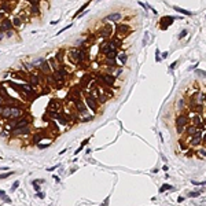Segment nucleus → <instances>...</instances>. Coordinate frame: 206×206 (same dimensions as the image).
<instances>
[{
  "instance_id": "obj_1",
  "label": "nucleus",
  "mask_w": 206,
  "mask_h": 206,
  "mask_svg": "<svg viewBox=\"0 0 206 206\" xmlns=\"http://www.w3.org/2000/svg\"><path fill=\"white\" fill-rule=\"evenodd\" d=\"M95 78L102 80L107 87H110V88H114V89L118 88L117 85H114V84H116V78H117V77L113 76V74H110V73H96L95 74Z\"/></svg>"
},
{
  "instance_id": "obj_2",
  "label": "nucleus",
  "mask_w": 206,
  "mask_h": 206,
  "mask_svg": "<svg viewBox=\"0 0 206 206\" xmlns=\"http://www.w3.org/2000/svg\"><path fill=\"white\" fill-rule=\"evenodd\" d=\"M188 124V116L185 113H181L180 116L176 117V131L177 133H183L185 126H187Z\"/></svg>"
},
{
  "instance_id": "obj_3",
  "label": "nucleus",
  "mask_w": 206,
  "mask_h": 206,
  "mask_svg": "<svg viewBox=\"0 0 206 206\" xmlns=\"http://www.w3.org/2000/svg\"><path fill=\"white\" fill-rule=\"evenodd\" d=\"M131 32H132V28H131L128 23H117L116 25V33H117L118 37H121V39L126 37Z\"/></svg>"
},
{
  "instance_id": "obj_4",
  "label": "nucleus",
  "mask_w": 206,
  "mask_h": 206,
  "mask_svg": "<svg viewBox=\"0 0 206 206\" xmlns=\"http://www.w3.org/2000/svg\"><path fill=\"white\" fill-rule=\"evenodd\" d=\"M93 80H95V76H93L92 73H85V74H83V77H81V78H80V83H78L80 88L83 89V91L88 89L89 84L92 83Z\"/></svg>"
},
{
  "instance_id": "obj_5",
  "label": "nucleus",
  "mask_w": 206,
  "mask_h": 206,
  "mask_svg": "<svg viewBox=\"0 0 206 206\" xmlns=\"http://www.w3.org/2000/svg\"><path fill=\"white\" fill-rule=\"evenodd\" d=\"M84 102H85V104L93 113H98V110H99V102H98L96 98H93L92 95H85L84 96Z\"/></svg>"
},
{
  "instance_id": "obj_6",
  "label": "nucleus",
  "mask_w": 206,
  "mask_h": 206,
  "mask_svg": "<svg viewBox=\"0 0 206 206\" xmlns=\"http://www.w3.org/2000/svg\"><path fill=\"white\" fill-rule=\"evenodd\" d=\"M191 147H198L202 144V129H198L197 132L191 136V140L188 141Z\"/></svg>"
},
{
  "instance_id": "obj_7",
  "label": "nucleus",
  "mask_w": 206,
  "mask_h": 206,
  "mask_svg": "<svg viewBox=\"0 0 206 206\" xmlns=\"http://www.w3.org/2000/svg\"><path fill=\"white\" fill-rule=\"evenodd\" d=\"M98 36H100V37H103V39H110L111 35H113V28H111V25H104L103 28H100L99 30H98V33H96Z\"/></svg>"
},
{
  "instance_id": "obj_8",
  "label": "nucleus",
  "mask_w": 206,
  "mask_h": 206,
  "mask_svg": "<svg viewBox=\"0 0 206 206\" xmlns=\"http://www.w3.org/2000/svg\"><path fill=\"white\" fill-rule=\"evenodd\" d=\"M74 106H76V110L78 111L80 114H83V116H85L87 114V107H85V102H84L83 99H77L74 100Z\"/></svg>"
},
{
  "instance_id": "obj_9",
  "label": "nucleus",
  "mask_w": 206,
  "mask_h": 206,
  "mask_svg": "<svg viewBox=\"0 0 206 206\" xmlns=\"http://www.w3.org/2000/svg\"><path fill=\"white\" fill-rule=\"evenodd\" d=\"M60 107H62V102L59 99H51L48 102V107L47 110H54V111H59Z\"/></svg>"
},
{
  "instance_id": "obj_10",
  "label": "nucleus",
  "mask_w": 206,
  "mask_h": 206,
  "mask_svg": "<svg viewBox=\"0 0 206 206\" xmlns=\"http://www.w3.org/2000/svg\"><path fill=\"white\" fill-rule=\"evenodd\" d=\"M40 78H41L43 81V76H40L39 73H30L29 74V81H30V84H32L33 87H37L40 84Z\"/></svg>"
},
{
  "instance_id": "obj_11",
  "label": "nucleus",
  "mask_w": 206,
  "mask_h": 206,
  "mask_svg": "<svg viewBox=\"0 0 206 206\" xmlns=\"http://www.w3.org/2000/svg\"><path fill=\"white\" fill-rule=\"evenodd\" d=\"M122 19V15L120 12H113V14H109L107 17L103 18V22H107V21H113V22H120Z\"/></svg>"
},
{
  "instance_id": "obj_12",
  "label": "nucleus",
  "mask_w": 206,
  "mask_h": 206,
  "mask_svg": "<svg viewBox=\"0 0 206 206\" xmlns=\"http://www.w3.org/2000/svg\"><path fill=\"white\" fill-rule=\"evenodd\" d=\"M198 129H199V128H198V126H195L194 124H192V125L185 126V129H184V132H183V137H191L192 135L197 132Z\"/></svg>"
},
{
  "instance_id": "obj_13",
  "label": "nucleus",
  "mask_w": 206,
  "mask_h": 206,
  "mask_svg": "<svg viewBox=\"0 0 206 206\" xmlns=\"http://www.w3.org/2000/svg\"><path fill=\"white\" fill-rule=\"evenodd\" d=\"M22 117V109L18 104H11V118H19Z\"/></svg>"
},
{
  "instance_id": "obj_14",
  "label": "nucleus",
  "mask_w": 206,
  "mask_h": 206,
  "mask_svg": "<svg viewBox=\"0 0 206 206\" xmlns=\"http://www.w3.org/2000/svg\"><path fill=\"white\" fill-rule=\"evenodd\" d=\"M12 133H14L15 136H19V135H29L30 133L29 125L22 126V128H17V129H12Z\"/></svg>"
},
{
  "instance_id": "obj_15",
  "label": "nucleus",
  "mask_w": 206,
  "mask_h": 206,
  "mask_svg": "<svg viewBox=\"0 0 206 206\" xmlns=\"http://www.w3.org/2000/svg\"><path fill=\"white\" fill-rule=\"evenodd\" d=\"M175 19H176L175 17H165V18H162L161 19V28L162 29H166L170 23H173Z\"/></svg>"
},
{
  "instance_id": "obj_16",
  "label": "nucleus",
  "mask_w": 206,
  "mask_h": 206,
  "mask_svg": "<svg viewBox=\"0 0 206 206\" xmlns=\"http://www.w3.org/2000/svg\"><path fill=\"white\" fill-rule=\"evenodd\" d=\"M40 67H41V72H43V73H45V74L52 73L51 65H50V62H48V60H43V63L40 65Z\"/></svg>"
},
{
  "instance_id": "obj_17",
  "label": "nucleus",
  "mask_w": 206,
  "mask_h": 206,
  "mask_svg": "<svg viewBox=\"0 0 206 206\" xmlns=\"http://www.w3.org/2000/svg\"><path fill=\"white\" fill-rule=\"evenodd\" d=\"M56 121H58L60 125H66V124L69 122L67 114H62V113H59V114H58V117H56Z\"/></svg>"
},
{
  "instance_id": "obj_18",
  "label": "nucleus",
  "mask_w": 206,
  "mask_h": 206,
  "mask_svg": "<svg viewBox=\"0 0 206 206\" xmlns=\"http://www.w3.org/2000/svg\"><path fill=\"white\" fill-rule=\"evenodd\" d=\"M192 124H194L195 126H198V128H201V125L203 122H202V120H201V117H199V114L197 113V114H194V116H192Z\"/></svg>"
},
{
  "instance_id": "obj_19",
  "label": "nucleus",
  "mask_w": 206,
  "mask_h": 206,
  "mask_svg": "<svg viewBox=\"0 0 206 206\" xmlns=\"http://www.w3.org/2000/svg\"><path fill=\"white\" fill-rule=\"evenodd\" d=\"M117 58H118V60H120V65L122 66V65H125L126 60H128V54L126 52H120Z\"/></svg>"
},
{
  "instance_id": "obj_20",
  "label": "nucleus",
  "mask_w": 206,
  "mask_h": 206,
  "mask_svg": "<svg viewBox=\"0 0 206 206\" xmlns=\"http://www.w3.org/2000/svg\"><path fill=\"white\" fill-rule=\"evenodd\" d=\"M56 70H58V72H59V74L63 77V80H66L67 77H69V72H67V69H66V67H63V65H60V66H59Z\"/></svg>"
},
{
  "instance_id": "obj_21",
  "label": "nucleus",
  "mask_w": 206,
  "mask_h": 206,
  "mask_svg": "<svg viewBox=\"0 0 206 206\" xmlns=\"http://www.w3.org/2000/svg\"><path fill=\"white\" fill-rule=\"evenodd\" d=\"M179 146H180V148L183 151H187L188 150V146H190V143H187V141L184 140V137L181 136L180 139H179Z\"/></svg>"
},
{
  "instance_id": "obj_22",
  "label": "nucleus",
  "mask_w": 206,
  "mask_h": 206,
  "mask_svg": "<svg viewBox=\"0 0 206 206\" xmlns=\"http://www.w3.org/2000/svg\"><path fill=\"white\" fill-rule=\"evenodd\" d=\"M26 73H23V72H14L12 73V77L17 80H21V81H26V76H25Z\"/></svg>"
},
{
  "instance_id": "obj_23",
  "label": "nucleus",
  "mask_w": 206,
  "mask_h": 206,
  "mask_svg": "<svg viewBox=\"0 0 206 206\" xmlns=\"http://www.w3.org/2000/svg\"><path fill=\"white\" fill-rule=\"evenodd\" d=\"M63 56H65V51L63 50H59L58 52H56V60H58V63H60V65H63Z\"/></svg>"
},
{
  "instance_id": "obj_24",
  "label": "nucleus",
  "mask_w": 206,
  "mask_h": 206,
  "mask_svg": "<svg viewBox=\"0 0 206 206\" xmlns=\"http://www.w3.org/2000/svg\"><path fill=\"white\" fill-rule=\"evenodd\" d=\"M43 137H44V136H43V133L41 132H39V133H35V135H33V143H35V144H39L40 143V140H43Z\"/></svg>"
},
{
  "instance_id": "obj_25",
  "label": "nucleus",
  "mask_w": 206,
  "mask_h": 206,
  "mask_svg": "<svg viewBox=\"0 0 206 206\" xmlns=\"http://www.w3.org/2000/svg\"><path fill=\"white\" fill-rule=\"evenodd\" d=\"M104 65H106V66H110V67H116V66H118V63H117L116 59H109V58H106V60H104Z\"/></svg>"
},
{
  "instance_id": "obj_26",
  "label": "nucleus",
  "mask_w": 206,
  "mask_h": 206,
  "mask_svg": "<svg viewBox=\"0 0 206 206\" xmlns=\"http://www.w3.org/2000/svg\"><path fill=\"white\" fill-rule=\"evenodd\" d=\"M107 98H109V96H107L106 93H103V92H102L99 96L96 98V99H98V102H99V104H104V103L107 102Z\"/></svg>"
},
{
  "instance_id": "obj_27",
  "label": "nucleus",
  "mask_w": 206,
  "mask_h": 206,
  "mask_svg": "<svg viewBox=\"0 0 206 206\" xmlns=\"http://www.w3.org/2000/svg\"><path fill=\"white\" fill-rule=\"evenodd\" d=\"M0 98H2L3 100H6V99H8L10 95L7 93V91L4 89V87H0Z\"/></svg>"
},
{
  "instance_id": "obj_28",
  "label": "nucleus",
  "mask_w": 206,
  "mask_h": 206,
  "mask_svg": "<svg viewBox=\"0 0 206 206\" xmlns=\"http://www.w3.org/2000/svg\"><path fill=\"white\" fill-rule=\"evenodd\" d=\"M30 14H33V15H39V14H40V8H39V6H33V4H30Z\"/></svg>"
},
{
  "instance_id": "obj_29",
  "label": "nucleus",
  "mask_w": 206,
  "mask_h": 206,
  "mask_svg": "<svg viewBox=\"0 0 206 206\" xmlns=\"http://www.w3.org/2000/svg\"><path fill=\"white\" fill-rule=\"evenodd\" d=\"M12 23H14V28H19V26L22 25V18L21 17H15V18L12 19Z\"/></svg>"
},
{
  "instance_id": "obj_30",
  "label": "nucleus",
  "mask_w": 206,
  "mask_h": 206,
  "mask_svg": "<svg viewBox=\"0 0 206 206\" xmlns=\"http://www.w3.org/2000/svg\"><path fill=\"white\" fill-rule=\"evenodd\" d=\"M184 107H185V99H184V98H180L179 102H177V109L179 110H183Z\"/></svg>"
},
{
  "instance_id": "obj_31",
  "label": "nucleus",
  "mask_w": 206,
  "mask_h": 206,
  "mask_svg": "<svg viewBox=\"0 0 206 206\" xmlns=\"http://www.w3.org/2000/svg\"><path fill=\"white\" fill-rule=\"evenodd\" d=\"M48 62H50V65H51V67H52V70H56L58 69V63H56V58H50L48 59Z\"/></svg>"
},
{
  "instance_id": "obj_32",
  "label": "nucleus",
  "mask_w": 206,
  "mask_h": 206,
  "mask_svg": "<svg viewBox=\"0 0 206 206\" xmlns=\"http://www.w3.org/2000/svg\"><path fill=\"white\" fill-rule=\"evenodd\" d=\"M197 157L206 158V150H205V148H199V150H197Z\"/></svg>"
},
{
  "instance_id": "obj_33",
  "label": "nucleus",
  "mask_w": 206,
  "mask_h": 206,
  "mask_svg": "<svg viewBox=\"0 0 206 206\" xmlns=\"http://www.w3.org/2000/svg\"><path fill=\"white\" fill-rule=\"evenodd\" d=\"M173 10H175V11H177V12H181V14H184V15H191V12H190V11H185V10L180 8V7H176V6L173 7Z\"/></svg>"
},
{
  "instance_id": "obj_34",
  "label": "nucleus",
  "mask_w": 206,
  "mask_h": 206,
  "mask_svg": "<svg viewBox=\"0 0 206 206\" xmlns=\"http://www.w3.org/2000/svg\"><path fill=\"white\" fill-rule=\"evenodd\" d=\"M2 8H3V11H4V12H11V7H10L8 3H3Z\"/></svg>"
},
{
  "instance_id": "obj_35",
  "label": "nucleus",
  "mask_w": 206,
  "mask_h": 206,
  "mask_svg": "<svg viewBox=\"0 0 206 206\" xmlns=\"http://www.w3.org/2000/svg\"><path fill=\"white\" fill-rule=\"evenodd\" d=\"M170 188H173L170 184H164L162 187L160 188V192H164V191H168V190H170Z\"/></svg>"
},
{
  "instance_id": "obj_36",
  "label": "nucleus",
  "mask_w": 206,
  "mask_h": 206,
  "mask_svg": "<svg viewBox=\"0 0 206 206\" xmlns=\"http://www.w3.org/2000/svg\"><path fill=\"white\" fill-rule=\"evenodd\" d=\"M88 141H89V139H87V140H84V141H83V143H81V146H80L78 148H77V151H74V154H78V153H80V151H81V150H83V147H84V146H85V144H87V143H88Z\"/></svg>"
},
{
  "instance_id": "obj_37",
  "label": "nucleus",
  "mask_w": 206,
  "mask_h": 206,
  "mask_svg": "<svg viewBox=\"0 0 206 206\" xmlns=\"http://www.w3.org/2000/svg\"><path fill=\"white\" fill-rule=\"evenodd\" d=\"M14 175V172H8V173H2L0 175V180H3V179H7L10 176H12Z\"/></svg>"
},
{
  "instance_id": "obj_38",
  "label": "nucleus",
  "mask_w": 206,
  "mask_h": 206,
  "mask_svg": "<svg viewBox=\"0 0 206 206\" xmlns=\"http://www.w3.org/2000/svg\"><path fill=\"white\" fill-rule=\"evenodd\" d=\"M23 67H25V69L28 70V72H30V70H32L33 67H35V65H33V63H23Z\"/></svg>"
},
{
  "instance_id": "obj_39",
  "label": "nucleus",
  "mask_w": 206,
  "mask_h": 206,
  "mask_svg": "<svg viewBox=\"0 0 206 206\" xmlns=\"http://www.w3.org/2000/svg\"><path fill=\"white\" fill-rule=\"evenodd\" d=\"M92 120H93V116H87V117L81 118L80 121H83V122H85V121H87V122H88V121H92Z\"/></svg>"
},
{
  "instance_id": "obj_40",
  "label": "nucleus",
  "mask_w": 206,
  "mask_h": 206,
  "mask_svg": "<svg viewBox=\"0 0 206 206\" xmlns=\"http://www.w3.org/2000/svg\"><path fill=\"white\" fill-rule=\"evenodd\" d=\"M26 2H29L30 4H33V6H39V2H40V0H26Z\"/></svg>"
},
{
  "instance_id": "obj_41",
  "label": "nucleus",
  "mask_w": 206,
  "mask_h": 206,
  "mask_svg": "<svg viewBox=\"0 0 206 206\" xmlns=\"http://www.w3.org/2000/svg\"><path fill=\"white\" fill-rule=\"evenodd\" d=\"M18 185H19V181H15L14 184H12V187H11V191H14V190H17L18 188Z\"/></svg>"
},
{
  "instance_id": "obj_42",
  "label": "nucleus",
  "mask_w": 206,
  "mask_h": 206,
  "mask_svg": "<svg viewBox=\"0 0 206 206\" xmlns=\"http://www.w3.org/2000/svg\"><path fill=\"white\" fill-rule=\"evenodd\" d=\"M202 146L206 147V132H205V135H202Z\"/></svg>"
},
{
  "instance_id": "obj_43",
  "label": "nucleus",
  "mask_w": 206,
  "mask_h": 206,
  "mask_svg": "<svg viewBox=\"0 0 206 206\" xmlns=\"http://www.w3.org/2000/svg\"><path fill=\"white\" fill-rule=\"evenodd\" d=\"M121 73H122V67H120V69H117V70H116V74H114V76H116V77H118V76H120Z\"/></svg>"
},
{
  "instance_id": "obj_44",
  "label": "nucleus",
  "mask_w": 206,
  "mask_h": 206,
  "mask_svg": "<svg viewBox=\"0 0 206 206\" xmlns=\"http://www.w3.org/2000/svg\"><path fill=\"white\" fill-rule=\"evenodd\" d=\"M192 184H195V185H203V184H206V181H192Z\"/></svg>"
},
{
  "instance_id": "obj_45",
  "label": "nucleus",
  "mask_w": 206,
  "mask_h": 206,
  "mask_svg": "<svg viewBox=\"0 0 206 206\" xmlns=\"http://www.w3.org/2000/svg\"><path fill=\"white\" fill-rule=\"evenodd\" d=\"M37 198H40V199H44V197H45V195H44V192H37Z\"/></svg>"
},
{
  "instance_id": "obj_46",
  "label": "nucleus",
  "mask_w": 206,
  "mask_h": 206,
  "mask_svg": "<svg viewBox=\"0 0 206 206\" xmlns=\"http://www.w3.org/2000/svg\"><path fill=\"white\" fill-rule=\"evenodd\" d=\"M184 36H187V30H183V32H181L180 35H179V39H183Z\"/></svg>"
},
{
  "instance_id": "obj_47",
  "label": "nucleus",
  "mask_w": 206,
  "mask_h": 206,
  "mask_svg": "<svg viewBox=\"0 0 206 206\" xmlns=\"http://www.w3.org/2000/svg\"><path fill=\"white\" fill-rule=\"evenodd\" d=\"M41 63H43V59H37L36 62L33 63V65H35V66H40V65H41Z\"/></svg>"
},
{
  "instance_id": "obj_48",
  "label": "nucleus",
  "mask_w": 206,
  "mask_h": 206,
  "mask_svg": "<svg viewBox=\"0 0 206 206\" xmlns=\"http://www.w3.org/2000/svg\"><path fill=\"white\" fill-rule=\"evenodd\" d=\"M37 146H39L40 148H47V147L50 146V144H41V143H39V144H37Z\"/></svg>"
},
{
  "instance_id": "obj_49",
  "label": "nucleus",
  "mask_w": 206,
  "mask_h": 206,
  "mask_svg": "<svg viewBox=\"0 0 206 206\" xmlns=\"http://www.w3.org/2000/svg\"><path fill=\"white\" fill-rule=\"evenodd\" d=\"M3 202H7V203H11V199H10L8 197H4V198H3Z\"/></svg>"
},
{
  "instance_id": "obj_50",
  "label": "nucleus",
  "mask_w": 206,
  "mask_h": 206,
  "mask_svg": "<svg viewBox=\"0 0 206 206\" xmlns=\"http://www.w3.org/2000/svg\"><path fill=\"white\" fill-rule=\"evenodd\" d=\"M59 166V165H55V166H52V168H48V169H47V170H48V172H52V170H55L56 169V168H58Z\"/></svg>"
},
{
  "instance_id": "obj_51",
  "label": "nucleus",
  "mask_w": 206,
  "mask_h": 206,
  "mask_svg": "<svg viewBox=\"0 0 206 206\" xmlns=\"http://www.w3.org/2000/svg\"><path fill=\"white\" fill-rule=\"evenodd\" d=\"M4 197H6V192H4V191H3V190H0V198H2V199H3V198H4Z\"/></svg>"
},
{
  "instance_id": "obj_52",
  "label": "nucleus",
  "mask_w": 206,
  "mask_h": 206,
  "mask_svg": "<svg viewBox=\"0 0 206 206\" xmlns=\"http://www.w3.org/2000/svg\"><path fill=\"white\" fill-rule=\"evenodd\" d=\"M190 197H199V192H191Z\"/></svg>"
},
{
  "instance_id": "obj_53",
  "label": "nucleus",
  "mask_w": 206,
  "mask_h": 206,
  "mask_svg": "<svg viewBox=\"0 0 206 206\" xmlns=\"http://www.w3.org/2000/svg\"><path fill=\"white\" fill-rule=\"evenodd\" d=\"M176 65H177V62H173V63L170 65V69H175V67H176Z\"/></svg>"
},
{
  "instance_id": "obj_54",
  "label": "nucleus",
  "mask_w": 206,
  "mask_h": 206,
  "mask_svg": "<svg viewBox=\"0 0 206 206\" xmlns=\"http://www.w3.org/2000/svg\"><path fill=\"white\" fill-rule=\"evenodd\" d=\"M203 99H205V102H206V92L203 93Z\"/></svg>"
},
{
  "instance_id": "obj_55",
  "label": "nucleus",
  "mask_w": 206,
  "mask_h": 206,
  "mask_svg": "<svg viewBox=\"0 0 206 206\" xmlns=\"http://www.w3.org/2000/svg\"><path fill=\"white\" fill-rule=\"evenodd\" d=\"M203 124H205V125H206V118H205V120H203Z\"/></svg>"
},
{
  "instance_id": "obj_56",
  "label": "nucleus",
  "mask_w": 206,
  "mask_h": 206,
  "mask_svg": "<svg viewBox=\"0 0 206 206\" xmlns=\"http://www.w3.org/2000/svg\"><path fill=\"white\" fill-rule=\"evenodd\" d=\"M43 2H48V0H43Z\"/></svg>"
}]
</instances>
